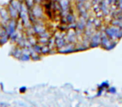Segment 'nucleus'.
<instances>
[{"instance_id":"1","label":"nucleus","mask_w":122,"mask_h":107,"mask_svg":"<svg viewBox=\"0 0 122 107\" xmlns=\"http://www.w3.org/2000/svg\"><path fill=\"white\" fill-rule=\"evenodd\" d=\"M17 26H18V19H12V18H10L8 22L4 25L6 34L8 37L17 31Z\"/></svg>"},{"instance_id":"2","label":"nucleus","mask_w":122,"mask_h":107,"mask_svg":"<svg viewBox=\"0 0 122 107\" xmlns=\"http://www.w3.org/2000/svg\"><path fill=\"white\" fill-rule=\"evenodd\" d=\"M30 12H31L33 16L35 17L36 19L43 18L44 11H43V7L40 6V4H35V5L30 9Z\"/></svg>"},{"instance_id":"3","label":"nucleus","mask_w":122,"mask_h":107,"mask_svg":"<svg viewBox=\"0 0 122 107\" xmlns=\"http://www.w3.org/2000/svg\"><path fill=\"white\" fill-rule=\"evenodd\" d=\"M0 18H1V20H2V23L3 25H5L8 20L10 19L9 16H8V10L6 8V7H0Z\"/></svg>"},{"instance_id":"4","label":"nucleus","mask_w":122,"mask_h":107,"mask_svg":"<svg viewBox=\"0 0 122 107\" xmlns=\"http://www.w3.org/2000/svg\"><path fill=\"white\" fill-rule=\"evenodd\" d=\"M6 8L8 13V16L12 19H19V11L13 7H12L9 4L6 6Z\"/></svg>"},{"instance_id":"5","label":"nucleus","mask_w":122,"mask_h":107,"mask_svg":"<svg viewBox=\"0 0 122 107\" xmlns=\"http://www.w3.org/2000/svg\"><path fill=\"white\" fill-rule=\"evenodd\" d=\"M22 1H19V0H11L9 2V4L13 7L14 8H16L18 11L20 10V7H21V4H22Z\"/></svg>"},{"instance_id":"6","label":"nucleus","mask_w":122,"mask_h":107,"mask_svg":"<svg viewBox=\"0 0 122 107\" xmlns=\"http://www.w3.org/2000/svg\"><path fill=\"white\" fill-rule=\"evenodd\" d=\"M59 4L60 6L61 10L63 12L66 11L69 7V1L68 0H59Z\"/></svg>"},{"instance_id":"7","label":"nucleus","mask_w":122,"mask_h":107,"mask_svg":"<svg viewBox=\"0 0 122 107\" xmlns=\"http://www.w3.org/2000/svg\"><path fill=\"white\" fill-rule=\"evenodd\" d=\"M22 48L21 47H15L14 49H13V53H12V55H13L14 57H16V58H19V57H20V56L22 55Z\"/></svg>"},{"instance_id":"8","label":"nucleus","mask_w":122,"mask_h":107,"mask_svg":"<svg viewBox=\"0 0 122 107\" xmlns=\"http://www.w3.org/2000/svg\"><path fill=\"white\" fill-rule=\"evenodd\" d=\"M24 4H25V6L27 7V8L28 10L32 8L33 6L35 5V3H34V0H24Z\"/></svg>"},{"instance_id":"9","label":"nucleus","mask_w":122,"mask_h":107,"mask_svg":"<svg viewBox=\"0 0 122 107\" xmlns=\"http://www.w3.org/2000/svg\"><path fill=\"white\" fill-rule=\"evenodd\" d=\"M19 33H18V32L16 31L15 33H13V34L9 37V40H11L12 42H16L18 37H19Z\"/></svg>"},{"instance_id":"10","label":"nucleus","mask_w":122,"mask_h":107,"mask_svg":"<svg viewBox=\"0 0 122 107\" xmlns=\"http://www.w3.org/2000/svg\"><path fill=\"white\" fill-rule=\"evenodd\" d=\"M8 40H9V37H8L7 35H5V36H4V37H0V45H4V44H5Z\"/></svg>"},{"instance_id":"11","label":"nucleus","mask_w":122,"mask_h":107,"mask_svg":"<svg viewBox=\"0 0 122 107\" xmlns=\"http://www.w3.org/2000/svg\"><path fill=\"white\" fill-rule=\"evenodd\" d=\"M49 46L44 45L43 47H41V53H42V54H47V53H49Z\"/></svg>"},{"instance_id":"12","label":"nucleus","mask_w":122,"mask_h":107,"mask_svg":"<svg viewBox=\"0 0 122 107\" xmlns=\"http://www.w3.org/2000/svg\"><path fill=\"white\" fill-rule=\"evenodd\" d=\"M6 34V30H5V27L3 24H0V37H4L5 36Z\"/></svg>"},{"instance_id":"13","label":"nucleus","mask_w":122,"mask_h":107,"mask_svg":"<svg viewBox=\"0 0 122 107\" xmlns=\"http://www.w3.org/2000/svg\"><path fill=\"white\" fill-rule=\"evenodd\" d=\"M56 44H57V46H58L59 47H63V46H64V42H63V40H61V39H57V41H56Z\"/></svg>"}]
</instances>
